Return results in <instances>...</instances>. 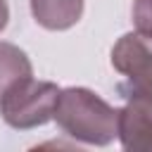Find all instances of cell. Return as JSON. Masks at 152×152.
I'll list each match as a JSON object with an SVG mask.
<instances>
[{
    "label": "cell",
    "instance_id": "5",
    "mask_svg": "<svg viewBox=\"0 0 152 152\" xmlns=\"http://www.w3.org/2000/svg\"><path fill=\"white\" fill-rule=\"evenodd\" d=\"M31 74H33V66H31L28 55L19 45L0 40V95L14 81H19L24 76H31Z\"/></svg>",
    "mask_w": 152,
    "mask_h": 152
},
{
    "label": "cell",
    "instance_id": "1",
    "mask_svg": "<svg viewBox=\"0 0 152 152\" xmlns=\"http://www.w3.org/2000/svg\"><path fill=\"white\" fill-rule=\"evenodd\" d=\"M112 66L124 76L116 90L126 102L116 138L124 150L152 152V40L124 33L112 48Z\"/></svg>",
    "mask_w": 152,
    "mask_h": 152
},
{
    "label": "cell",
    "instance_id": "4",
    "mask_svg": "<svg viewBox=\"0 0 152 152\" xmlns=\"http://www.w3.org/2000/svg\"><path fill=\"white\" fill-rule=\"evenodd\" d=\"M86 0H31L33 19L48 31H66L83 17Z\"/></svg>",
    "mask_w": 152,
    "mask_h": 152
},
{
    "label": "cell",
    "instance_id": "2",
    "mask_svg": "<svg viewBox=\"0 0 152 152\" xmlns=\"http://www.w3.org/2000/svg\"><path fill=\"white\" fill-rule=\"evenodd\" d=\"M52 119L64 135L104 147L119 135V109L83 86L59 88Z\"/></svg>",
    "mask_w": 152,
    "mask_h": 152
},
{
    "label": "cell",
    "instance_id": "7",
    "mask_svg": "<svg viewBox=\"0 0 152 152\" xmlns=\"http://www.w3.org/2000/svg\"><path fill=\"white\" fill-rule=\"evenodd\" d=\"M10 21V7H7V0H0V31L7 26Z\"/></svg>",
    "mask_w": 152,
    "mask_h": 152
},
{
    "label": "cell",
    "instance_id": "3",
    "mask_svg": "<svg viewBox=\"0 0 152 152\" xmlns=\"http://www.w3.org/2000/svg\"><path fill=\"white\" fill-rule=\"evenodd\" d=\"M57 95H59L57 83L38 81L33 78V74L24 76L0 95V116L7 126L19 131L43 126L52 119Z\"/></svg>",
    "mask_w": 152,
    "mask_h": 152
},
{
    "label": "cell",
    "instance_id": "6",
    "mask_svg": "<svg viewBox=\"0 0 152 152\" xmlns=\"http://www.w3.org/2000/svg\"><path fill=\"white\" fill-rule=\"evenodd\" d=\"M131 17H133L135 33L152 40V0H133Z\"/></svg>",
    "mask_w": 152,
    "mask_h": 152
}]
</instances>
